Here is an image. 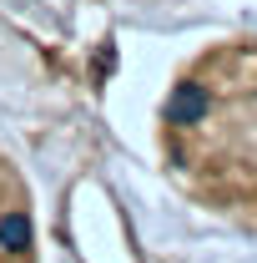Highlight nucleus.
I'll list each match as a JSON object with an SVG mask.
<instances>
[{
	"mask_svg": "<svg viewBox=\"0 0 257 263\" xmlns=\"http://www.w3.org/2000/svg\"><path fill=\"white\" fill-rule=\"evenodd\" d=\"M166 152L192 197L257 213V46H217L166 97Z\"/></svg>",
	"mask_w": 257,
	"mask_h": 263,
	"instance_id": "obj_1",
	"label": "nucleus"
},
{
	"mask_svg": "<svg viewBox=\"0 0 257 263\" xmlns=\"http://www.w3.org/2000/svg\"><path fill=\"white\" fill-rule=\"evenodd\" d=\"M0 263H31V197L0 162Z\"/></svg>",
	"mask_w": 257,
	"mask_h": 263,
	"instance_id": "obj_2",
	"label": "nucleus"
}]
</instances>
